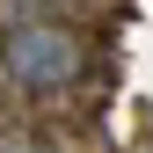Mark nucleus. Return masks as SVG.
Returning <instances> with one entry per match:
<instances>
[{
    "label": "nucleus",
    "mask_w": 153,
    "mask_h": 153,
    "mask_svg": "<svg viewBox=\"0 0 153 153\" xmlns=\"http://www.w3.org/2000/svg\"><path fill=\"white\" fill-rule=\"evenodd\" d=\"M80 73H88V51L59 22H15L0 36V80L22 95H66Z\"/></svg>",
    "instance_id": "1"
},
{
    "label": "nucleus",
    "mask_w": 153,
    "mask_h": 153,
    "mask_svg": "<svg viewBox=\"0 0 153 153\" xmlns=\"http://www.w3.org/2000/svg\"><path fill=\"white\" fill-rule=\"evenodd\" d=\"M0 153H36V139H22V131H0Z\"/></svg>",
    "instance_id": "3"
},
{
    "label": "nucleus",
    "mask_w": 153,
    "mask_h": 153,
    "mask_svg": "<svg viewBox=\"0 0 153 153\" xmlns=\"http://www.w3.org/2000/svg\"><path fill=\"white\" fill-rule=\"evenodd\" d=\"M0 7H7L15 22H36V7H51V0H0Z\"/></svg>",
    "instance_id": "2"
}]
</instances>
